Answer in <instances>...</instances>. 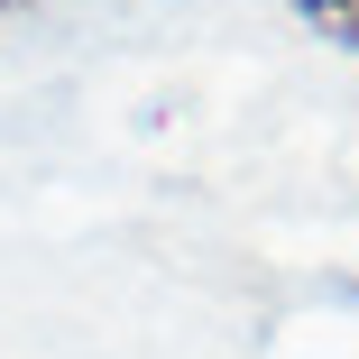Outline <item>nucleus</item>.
Returning <instances> with one entry per match:
<instances>
[{
  "instance_id": "nucleus-2",
  "label": "nucleus",
  "mask_w": 359,
  "mask_h": 359,
  "mask_svg": "<svg viewBox=\"0 0 359 359\" xmlns=\"http://www.w3.org/2000/svg\"><path fill=\"white\" fill-rule=\"evenodd\" d=\"M0 10H10V0H0Z\"/></svg>"
},
{
  "instance_id": "nucleus-1",
  "label": "nucleus",
  "mask_w": 359,
  "mask_h": 359,
  "mask_svg": "<svg viewBox=\"0 0 359 359\" xmlns=\"http://www.w3.org/2000/svg\"><path fill=\"white\" fill-rule=\"evenodd\" d=\"M295 10H304L332 46H359V0H295Z\"/></svg>"
}]
</instances>
